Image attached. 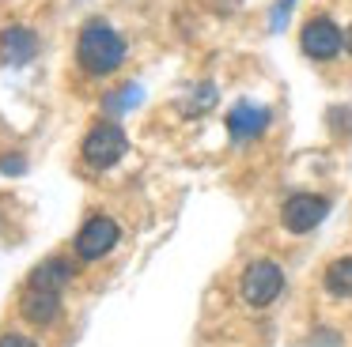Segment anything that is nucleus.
Here are the masks:
<instances>
[{
    "label": "nucleus",
    "mask_w": 352,
    "mask_h": 347,
    "mask_svg": "<svg viewBox=\"0 0 352 347\" xmlns=\"http://www.w3.org/2000/svg\"><path fill=\"white\" fill-rule=\"evenodd\" d=\"M76 64L95 80L114 75L125 64V38L107 19H87L76 38Z\"/></svg>",
    "instance_id": "obj_1"
},
{
    "label": "nucleus",
    "mask_w": 352,
    "mask_h": 347,
    "mask_svg": "<svg viewBox=\"0 0 352 347\" xmlns=\"http://www.w3.org/2000/svg\"><path fill=\"white\" fill-rule=\"evenodd\" d=\"M125 151H129V136H125V128L118 125V121H99V125L84 136V143H80V158H84L91 170H110V166H118L125 158Z\"/></svg>",
    "instance_id": "obj_2"
},
{
    "label": "nucleus",
    "mask_w": 352,
    "mask_h": 347,
    "mask_svg": "<svg viewBox=\"0 0 352 347\" xmlns=\"http://www.w3.org/2000/svg\"><path fill=\"white\" fill-rule=\"evenodd\" d=\"M284 291V272L276 261H250L243 272V283H239V294L250 309H265L280 298Z\"/></svg>",
    "instance_id": "obj_3"
},
{
    "label": "nucleus",
    "mask_w": 352,
    "mask_h": 347,
    "mask_svg": "<svg viewBox=\"0 0 352 347\" xmlns=\"http://www.w3.org/2000/svg\"><path fill=\"white\" fill-rule=\"evenodd\" d=\"M299 49L311 60H333V57H341V49H344V30L333 23V15L314 12L311 19L299 27Z\"/></svg>",
    "instance_id": "obj_4"
},
{
    "label": "nucleus",
    "mask_w": 352,
    "mask_h": 347,
    "mask_svg": "<svg viewBox=\"0 0 352 347\" xmlns=\"http://www.w3.org/2000/svg\"><path fill=\"white\" fill-rule=\"evenodd\" d=\"M329 215V200L318 193H292L280 204V226L288 234H311Z\"/></svg>",
    "instance_id": "obj_5"
},
{
    "label": "nucleus",
    "mask_w": 352,
    "mask_h": 347,
    "mask_svg": "<svg viewBox=\"0 0 352 347\" xmlns=\"http://www.w3.org/2000/svg\"><path fill=\"white\" fill-rule=\"evenodd\" d=\"M118 238H122V226H118L114 219L110 215H91L76 230V241H72V246H76L80 261H102V256L118 246Z\"/></svg>",
    "instance_id": "obj_6"
},
{
    "label": "nucleus",
    "mask_w": 352,
    "mask_h": 347,
    "mask_svg": "<svg viewBox=\"0 0 352 347\" xmlns=\"http://www.w3.org/2000/svg\"><path fill=\"white\" fill-rule=\"evenodd\" d=\"M269 121H273V113H269V106H258V102H235L228 110V136L235 143H250V140H258V136H265L269 132Z\"/></svg>",
    "instance_id": "obj_7"
},
{
    "label": "nucleus",
    "mask_w": 352,
    "mask_h": 347,
    "mask_svg": "<svg viewBox=\"0 0 352 347\" xmlns=\"http://www.w3.org/2000/svg\"><path fill=\"white\" fill-rule=\"evenodd\" d=\"M38 53V34L31 27H4L0 30V60L4 64H31Z\"/></svg>",
    "instance_id": "obj_8"
},
{
    "label": "nucleus",
    "mask_w": 352,
    "mask_h": 347,
    "mask_svg": "<svg viewBox=\"0 0 352 347\" xmlns=\"http://www.w3.org/2000/svg\"><path fill=\"white\" fill-rule=\"evenodd\" d=\"M19 313H23V321L46 328V324H54L57 317H61V294H57V291H34V287H27L23 298H19Z\"/></svg>",
    "instance_id": "obj_9"
},
{
    "label": "nucleus",
    "mask_w": 352,
    "mask_h": 347,
    "mask_svg": "<svg viewBox=\"0 0 352 347\" xmlns=\"http://www.w3.org/2000/svg\"><path fill=\"white\" fill-rule=\"evenodd\" d=\"M69 283H72V264L65 256H50V261L34 264L31 279H27V287H34V291H57V294Z\"/></svg>",
    "instance_id": "obj_10"
},
{
    "label": "nucleus",
    "mask_w": 352,
    "mask_h": 347,
    "mask_svg": "<svg viewBox=\"0 0 352 347\" xmlns=\"http://www.w3.org/2000/svg\"><path fill=\"white\" fill-rule=\"evenodd\" d=\"M326 291L333 298H352V256H337L326 268Z\"/></svg>",
    "instance_id": "obj_11"
},
{
    "label": "nucleus",
    "mask_w": 352,
    "mask_h": 347,
    "mask_svg": "<svg viewBox=\"0 0 352 347\" xmlns=\"http://www.w3.org/2000/svg\"><path fill=\"white\" fill-rule=\"evenodd\" d=\"M140 98H144V91H140L137 83H125V87H118L114 95H107V110L122 113V110H129V106H137Z\"/></svg>",
    "instance_id": "obj_12"
},
{
    "label": "nucleus",
    "mask_w": 352,
    "mask_h": 347,
    "mask_svg": "<svg viewBox=\"0 0 352 347\" xmlns=\"http://www.w3.org/2000/svg\"><path fill=\"white\" fill-rule=\"evenodd\" d=\"M216 106V87L212 83H205V87H193V95H190V102L182 106L190 117H197V113H205V110H212Z\"/></svg>",
    "instance_id": "obj_13"
},
{
    "label": "nucleus",
    "mask_w": 352,
    "mask_h": 347,
    "mask_svg": "<svg viewBox=\"0 0 352 347\" xmlns=\"http://www.w3.org/2000/svg\"><path fill=\"white\" fill-rule=\"evenodd\" d=\"M326 121H329V132L333 136H349L352 132V106H329Z\"/></svg>",
    "instance_id": "obj_14"
},
{
    "label": "nucleus",
    "mask_w": 352,
    "mask_h": 347,
    "mask_svg": "<svg viewBox=\"0 0 352 347\" xmlns=\"http://www.w3.org/2000/svg\"><path fill=\"white\" fill-rule=\"evenodd\" d=\"M292 8H296V0H276V4H273V30H284V27H288Z\"/></svg>",
    "instance_id": "obj_15"
},
{
    "label": "nucleus",
    "mask_w": 352,
    "mask_h": 347,
    "mask_svg": "<svg viewBox=\"0 0 352 347\" xmlns=\"http://www.w3.org/2000/svg\"><path fill=\"white\" fill-rule=\"evenodd\" d=\"M0 347H38L31 336H19V332H8V336H0Z\"/></svg>",
    "instance_id": "obj_16"
},
{
    "label": "nucleus",
    "mask_w": 352,
    "mask_h": 347,
    "mask_svg": "<svg viewBox=\"0 0 352 347\" xmlns=\"http://www.w3.org/2000/svg\"><path fill=\"white\" fill-rule=\"evenodd\" d=\"M0 170H4V174H19V170H23V158H0Z\"/></svg>",
    "instance_id": "obj_17"
},
{
    "label": "nucleus",
    "mask_w": 352,
    "mask_h": 347,
    "mask_svg": "<svg viewBox=\"0 0 352 347\" xmlns=\"http://www.w3.org/2000/svg\"><path fill=\"white\" fill-rule=\"evenodd\" d=\"M344 49L352 53V27H344Z\"/></svg>",
    "instance_id": "obj_18"
}]
</instances>
